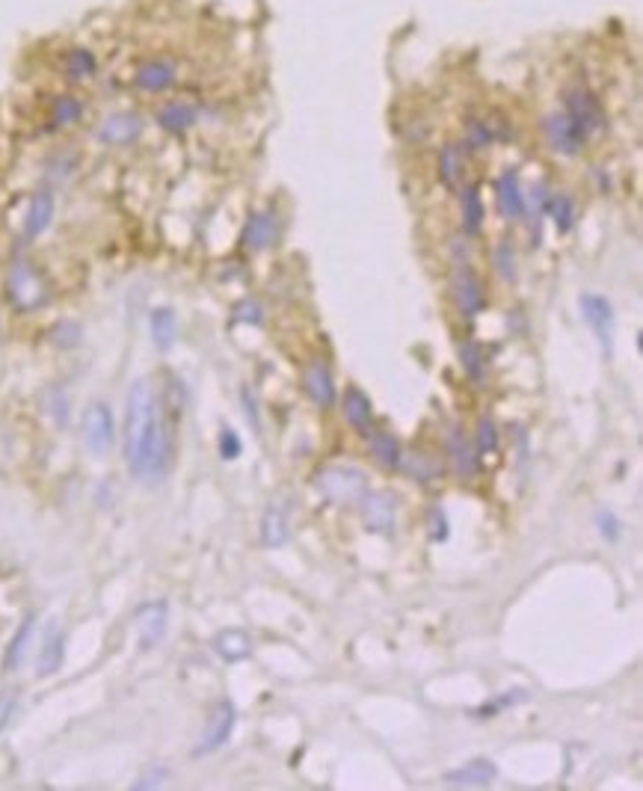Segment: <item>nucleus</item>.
<instances>
[{
  "mask_svg": "<svg viewBox=\"0 0 643 791\" xmlns=\"http://www.w3.org/2000/svg\"><path fill=\"white\" fill-rule=\"evenodd\" d=\"M581 315L590 323V329L596 332L599 344L605 347V353H611V338H614V309L605 297L599 294H584L581 297Z\"/></svg>",
  "mask_w": 643,
  "mask_h": 791,
  "instance_id": "6e6552de",
  "label": "nucleus"
},
{
  "mask_svg": "<svg viewBox=\"0 0 643 791\" xmlns=\"http://www.w3.org/2000/svg\"><path fill=\"white\" fill-rule=\"evenodd\" d=\"M546 214L555 220L558 232H569V229L575 226V205H572V199L563 196V193L549 196V202H546Z\"/></svg>",
  "mask_w": 643,
  "mask_h": 791,
  "instance_id": "c85d7f7f",
  "label": "nucleus"
},
{
  "mask_svg": "<svg viewBox=\"0 0 643 791\" xmlns=\"http://www.w3.org/2000/svg\"><path fill=\"white\" fill-rule=\"evenodd\" d=\"M113 412L107 403H89L83 412V442L95 457H104L113 448Z\"/></svg>",
  "mask_w": 643,
  "mask_h": 791,
  "instance_id": "7ed1b4c3",
  "label": "nucleus"
},
{
  "mask_svg": "<svg viewBox=\"0 0 643 791\" xmlns=\"http://www.w3.org/2000/svg\"><path fill=\"white\" fill-rule=\"evenodd\" d=\"M288 537H291V531H288V516H285V510H282V507H270V510L264 513V519H261V543H264L267 549H279V546L288 543Z\"/></svg>",
  "mask_w": 643,
  "mask_h": 791,
  "instance_id": "aec40b11",
  "label": "nucleus"
},
{
  "mask_svg": "<svg viewBox=\"0 0 643 791\" xmlns=\"http://www.w3.org/2000/svg\"><path fill=\"white\" fill-rule=\"evenodd\" d=\"M235 720H238V712H235V706H232L229 700L217 703L214 712H211V717H208L205 732H202V741H199V747H196V756L220 750V747L229 741V735H232V729H235Z\"/></svg>",
  "mask_w": 643,
  "mask_h": 791,
  "instance_id": "423d86ee",
  "label": "nucleus"
},
{
  "mask_svg": "<svg viewBox=\"0 0 643 791\" xmlns=\"http://www.w3.org/2000/svg\"><path fill=\"white\" fill-rule=\"evenodd\" d=\"M587 137L593 131H602L605 128V110L599 104V98L587 89H569L566 92V110H563Z\"/></svg>",
  "mask_w": 643,
  "mask_h": 791,
  "instance_id": "20e7f679",
  "label": "nucleus"
},
{
  "mask_svg": "<svg viewBox=\"0 0 643 791\" xmlns=\"http://www.w3.org/2000/svg\"><path fill=\"white\" fill-rule=\"evenodd\" d=\"M498 448V430L489 418H481L478 421V451L481 454H492Z\"/></svg>",
  "mask_w": 643,
  "mask_h": 791,
  "instance_id": "e433bc0d",
  "label": "nucleus"
},
{
  "mask_svg": "<svg viewBox=\"0 0 643 791\" xmlns=\"http://www.w3.org/2000/svg\"><path fill=\"white\" fill-rule=\"evenodd\" d=\"M492 140H495V134H492V128H489L483 119H472V122L466 125V146H469L472 152H483V149H489V146H492Z\"/></svg>",
  "mask_w": 643,
  "mask_h": 791,
  "instance_id": "72a5a7b5",
  "label": "nucleus"
},
{
  "mask_svg": "<svg viewBox=\"0 0 643 791\" xmlns=\"http://www.w3.org/2000/svg\"><path fill=\"white\" fill-rule=\"evenodd\" d=\"M279 235V226H276V214L273 211H258L249 217L246 223V232H243V246L249 249H264L270 246Z\"/></svg>",
  "mask_w": 643,
  "mask_h": 791,
  "instance_id": "a211bd4d",
  "label": "nucleus"
},
{
  "mask_svg": "<svg viewBox=\"0 0 643 791\" xmlns=\"http://www.w3.org/2000/svg\"><path fill=\"white\" fill-rule=\"evenodd\" d=\"M315 486L332 504H353V501L365 498L368 477L356 466H326L315 477Z\"/></svg>",
  "mask_w": 643,
  "mask_h": 791,
  "instance_id": "f03ea898",
  "label": "nucleus"
},
{
  "mask_svg": "<svg viewBox=\"0 0 643 791\" xmlns=\"http://www.w3.org/2000/svg\"><path fill=\"white\" fill-rule=\"evenodd\" d=\"M63 652H66V640H63V632L51 629L45 643H42V655H39V676H51L60 670L63 664Z\"/></svg>",
  "mask_w": 643,
  "mask_h": 791,
  "instance_id": "bb28decb",
  "label": "nucleus"
},
{
  "mask_svg": "<svg viewBox=\"0 0 643 791\" xmlns=\"http://www.w3.org/2000/svg\"><path fill=\"white\" fill-rule=\"evenodd\" d=\"M9 297L21 306V309H36L45 300V285L36 276V270L24 261H18L9 273Z\"/></svg>",
  "mask_w": 643,
  "mask_h": 791,
  "instance_id": "0eeeda50",
  "label": "nucleus"
},
{
  "mask_svg": "<svg viewBox=\"0 0 643 791\" xmlns=\"http://www.w3.org/2000/svg\"><path fill=\"white\" fill-rule=\"evenodd\" d=\"M430 540L433 543L448 540V519H445L442 510H430Z\"/></svg>",
  "mask_w": 643,
  "mask_h": 791,
  "instance_id": "58836bf2",
  "label": "nucleus"
},
{
  "mask_svg": "<svg viewBox=\"0 0 643 791\" xmlns=\"http://www.w3.org/2000/svg\"><path fill=\"white\" fill-rule=\"evenodd\" d=\"M175 78H178V72H175V66L169 60H149L134 75L137 86L146 89V92H163V89H169L175 83Z\"/></svg>",
  "mask_w": 643,
  "mask_h": 791,
  "instance_id": "f3484780",
  "label": "nucleus"
},
{
  "mask_svg": "<svg viewBox=\"0 0 643 791\" xmlns=\"http://www.w3.org/2000/svg\"><path fill=\"white\" fill-rule=\"evenodd\" d=\"M125 463L140 480H161L169 466V430L161 397L149 380H137L128 389L125 406Z\"/></svg>",
  "mask_w": 643,
  "mask_h": 791,
  "instance_id": "f257e3e1",
  "label": "nucleus"
},
{
  "mask_svg": "<svg viewBox=\"0 0 643 791\" xmlns=\"http://www.w3.org/2000/svg\"><path fill=\"white\" fill-rule=\"evenodd\" d=\"M495 777H498V768L489 759H472L469 765H463L457 771H448L445 783L451 789H489Z\"/></svg>",
  "mask_w": 643,
  "mask_h": 791,
  "instance_id": "f8f14e48",
  "label": "nucleus"
},
{
  "mask_svg": "<svg viewBox=\"0 0 643 791\" xmlns=\"http://www.w3.org/2000/svg\"><path fill=\"white\" fill-rule=\"evenodd\" d=\"M495 270L501 279H513L516 276V264H513V246L510 243H498L495 246Z\"/></svg>",
  "mask_w": 643,
  "mask_h": 791,
  "instance_id": "f704fd0d",
  "label": "nucleus"
},
{
  "mask_svg": "<svg viewBox=\"0 0 643 791\" xmlns=\"http://www.w3.org/2000/svg\"><path fill=\"white\" fill-rule=\"evenodd\" d=\"M451 282H454V300H457L460 312L466 317L481 315L483 309H486V297H483L481 279L472 273V267H466V264L457 267Z\"/></svg>",
  "mask_w": 643,
  "mask_h": 791,
  "instance_id": "1a4fd4ad",
  "label": "nucleus"
},
{
  "mask_svg": "<svg viewBox=\"0 0 643 791\" xmlns=\"http://www.w3.org/2000/svg\"><path fill=\"white\" fill-rule=\"evenodd\" d=\"M341 406H344V418L350 421V427H356L359 433H371V400L362 389H347Z\"/></svg>",
  "mask_w": 643,
  "mask_h": 791,
  "instance_id": "6ab92c4d",
  "label": "nucleus"
},
{
  "mask_svg": "<svg viewBox=\"0 0 643 791\" xmlns=\"http://www.w3.org/2000/svg\"><path fill=\"white\" fill-rule=\"evenodd\" d=\"M371 454H374V460L383 469H398L401 466V445L386 430H371Z\"/></svg>",
  "mask_w": 643,
  "mask_h": 791,
  "instance_id": "b1692460",
  "label": "nucleus"
},
{
  "mask_svg": "<svg viewBox=\"0 0 643 791\" xmlns=\"http://www.w3.org/2000/svg\"><path fill=\"white\" fill-rule=\"evenodd\" d=\"M241 451L243 445L241 439H238V433H235L232 427H226V430L220 433V457H223V460H238Z\"/></svg>",
  "mask_w": 643,
  "mask_h": 791,
  "instance_id": "4c0bfd02",
  "label": "nucleus"
},
{
  "mask_svg": "<svg viewBox=\"0 0 643 791\" xmlns=\"http://www.w3.org/2000/svg\"><path fill=\"white\" fill-rule=\"evenodd\" d=\"M149 323H152V341H155V347L158 350H169L172 341H175V329H178L175 312L172 309H155Z\"/></svg>",
  "mask_w": 643,
  "mask_h": 791,
  "instance_id": "cd10ccee",
  "label": "nucleus"
},
{
  "mask_svg": "<svg viewBox=\"0 0 643 791\" xmlns=\"http://www.w3.org/2000/svg\"><path fill=\"white\" fill-rule=\"evenodd\" d=\"M140 640L146 649H152L155 643H161L163 634H166V605L158 602V605H149L140 611Z\"/></svg>",
  "mask_w": 643,
  "mask_h": 791,
  "instance_id": "412c9836",
  "label": "nucleus"
},
{
  "mask_svg": "<svg viewBox=\"0 0 643 791\" xmlns=\"http://www.w3.org/2000/svg\"><path fill=\"white\" fill-rule=\"evenodd\" d=\"M448 457H451V466H454L457 477L472 480V477L478 475V469H481V460H478L475 445L460 430H451V436H448Z\"/></svg>",
  "mask_w": 643,
  "mask_h": 791,
  "instance_id": "4468645a",
  "label": "nucleus"
},
{
  "mask_svg": "<svg viewBox=\"0 0 643 791\" xmlns=\"http://www.w3.org/2000/svg\"><path fill=\"white\" fill-rule=\"evenodd\" d=\"M33 617H27L21 626H18V632H15V637H12V643H9V652H6V670H15L18 664H21V658H24V652H27V643H30V637H33Z\"/></svg>",
  "mask_w": 643,
  "mask_h": 791,
  "instance_id": "7c9ffc66",
  "label": "nucleus"
},
{
  "mask_svg": "<svg viewBox=\"0 0 643 791\" xmlns=\"http://www.w3.org/2000/svg\"><path fill=\"white\" fill-rule=\"evenodd\" d=\"M303 389L318 406H332L335 403V383L332 374L323 362H312L303 374Z\"/></svg>",
  "mask_w": 643,
  "mask_h": 791,
  "instance_id": "dca6fc26",
  "label": "nucleus"
},
{
  "mask_svg": "<svg viewBox=\"0 0 643 791\" xmlns=\"http://www.w3.org/2000/svg\"><path fill=\"white\" fill-rule=\"evenodd\" d=\"M460 362H463V371H466L475 383H483V377H486V356H483L478 341H466V344L460 347Z\"/></svg>",
  "mask_w": 643,
  "mask_h": 791,
  "instance_id": "c756f323",
  "label": "nucleus"
},
{
  "mask_svg": "<svg viewBox=\"0 0 643 791\" xmlns=\"http://www.w3.org/2000/svg\"><path fill=\"white\" fill-rule=\"evenodd\" d=\"M238 320L261 323V309H258V303H243V306H238Z\"/></svg>",
  "mask_w": 643,
  "mask_h": 791,
  "instance_id": "a19ab883",
  "label": "nucleus"
},
{
  "mask_svg": "<svg viewBox=\"0 0 643 791\" xmlns=\"http://www.w3.org/2000/svg\"><path fill=\"white\" fill-rule=\"evenodd\" d=\"M54 344H60V347H75L78 341H81V326L78 323H72V320H63V323H57L54 326Z\"/></svg>",
  "mask_w": 643,
  "mask_h": 791,
  "instance_id": "c9c22d12",
  "label": "nucleus"
},
{
  "mask_svg": "<svg viewBox=\"0 0 643 791\" xmlns=\"http://www.w3.org/2000/svg\"><path fill=\"white\" fill-rule=\"evenodd\" d=\"M83 113V104L75 98V95H60L54 104H51V116H54V122L57 125H72V122H78Z\"/></svg>",
  "mask_w": 643,
  "mask_h": 791,
  "instance_id": "473e14b6",
  "label": "nucleus"
},
{
  "mask_svg": "<svg viewBox=\"0 0 643 791\" xmlns=\"http://www.w3.org/2000/svg\"><path fill=\"white\" fill-rule=\"evenodd\" d=\"M495 202H498V214L507 220H516L525 214V196H522L516 172H501V178L495 181Z\"/></svg>",
  "mask_w": 643,
  "mask_h": 791,
  "instance_id": "ddd939ff",
  "label": "nucleus"
},
{
  "mask_svg": "<svg viewBox=\"0 0 643 791\" xmlns=\"http://www.w3.org/2000/svg\"><path fill=\"white\" fill-rule=\"evenodd\" d=\"M158 125L166 128V131H172V134H181V131H187V128L196 125V110H193L190 104L172 101V104L161 107V113H158Z\"/></svg>",
  "mask_w": 643,
  "mask_h": 791,
  "instance_id": "393cba45",
  "label": "nucleus"
},
{
  "mask_svg": "<svg viewBox=\"0 0 643 791\" xmlns=\"http://www.w3.org/2000/svg\"><path fill=\"white\" fill-rule=\"evenodd\" d=\"M66 75L75 80H83L89 78V75H95V57H92V51H86V48H72V51L66 54Z\"/></svg>",
  "mask_w": 643,
  "mask_h": 791,
  "instance_id": "2f4dec72",
  "label": "nucleus"
},
{
  "mask_svg": "<svg viewBox=\"0 0 643 791\" xmlns=\"http://www.w3.org/2000/svg\"><path fill=\"white\" fill-rule=\"evenodd\" d=\"M365 528L374 534H389L395 528V495L380 489V492H365L362 504Z\"/></svg>",
  "mask_w": 643,
  "mask_h": 791,
  "instance_id": "9d476101",
  "label": "nucleus"
},
{
  "mask_svg": "<svg viewBox=\"0 0 643 791\" xmlns=\"http://www.w3.org/2000/svg\"><path fill=\"white\" fill-rule=\"evenodd\" d=\"M54 220V193L51 190H39L33 199H30V208H27V217H24V235L27 238H39Z\"/></svg>",
  "mask_w": 643,
  "mask_h": 791,
  "instance_id": "2eb2a0df",
  "label": "nucleus"
},
{
  "mask_svg": "<svg viewBox=\"0 0 643 791\" xmlns=\"http://www.w3.org/2000/svg\"><path fill=\"white\" fill-rule=\"evenodd\" d=\"M143 131V122L137 113H116V116H107L101 122V128L95 131L101 143H110V146H128L140 137Z\"/></svg>",
  "mask_w": 643,
  "mask_h": 791,
  "instance_id": "9b49d317",
  "label": "nucleus"
},
{
  "mask_svg": "<svg viewBox=\"0 0 643 791\" xmlns=\"http://www.w3.org/2000/svg\"><path fill=\"white\" fill-rule=\"evenodd\" d=\"M483 217H486V208H483L481 187L472 184V187H466V193H463V229H466V235H472V238L481 235Z\"/></svg>",
  "mask_w": 643,
  "mask_h": 791,
  "instance_id": "a878e982",
  "label": "nucleus"
},
{
  "mask_svg": "<svg viewBox=\"0 0 643 791\" xmlns=\"http://www.w3.org/2000/svg\"><path fill=\"white\" fill-rule=\"evenodd\" d=\"M439 181L448 190H460L463 184V149L457 143H448L439 155Z\"/></svg>",
  "mask_w": 643,
  "mask_h": 791,
  "instance_id": "4be33fe9",
  "label": "nucleus"
},
{
  "mask_svg": "<svg viewBox=\"0 0 643 791\" xmlns=\"http://www.w3.org/2000/svg\"><path fill=\"white\" fill-rule=\"evenodd\" d=\"M543 134L549 140V146L558 152V155H578L587 143V134L566 116V113H552L543 119Z\"/></svg>",
  "mask_w": 643,
  "mask_h": 791,
  "instance_id": "39448f33",
  "label": "nucleus"
},
{
  "mask_svg": "<svg viewBox=\"0 0 643 791\" xmlns=\"http://www.w3.org/2000/svg\"><path fill=\"white\" fill-rule=\"evenodd\" d=\"M214 649L226 658V661H243L252 652V637L241 629H226L214 637Z\"/></svg>",
  "mask_w": 643,
  "mask_h": 791,
  "instance_id": "5701e85b",
  "label": "nucleus"
},
{
  "mask_svg": "<svg viewBox=\"0 0 643 791\" xmlns=\"http://www.w3.org/2000/svg\"><path fill=\"white\" fill-rule=\"evenodd\" d=\"M596 528H599V534H602L605 540H617V537H620V522H617V516H611V513H599V516H596Z\"/></svg>",
  "mask_w": 643,
  "mask_h": 791,
  "instance_id": "ea45409f",
  "label": "nucleus"
}]
</instances>
